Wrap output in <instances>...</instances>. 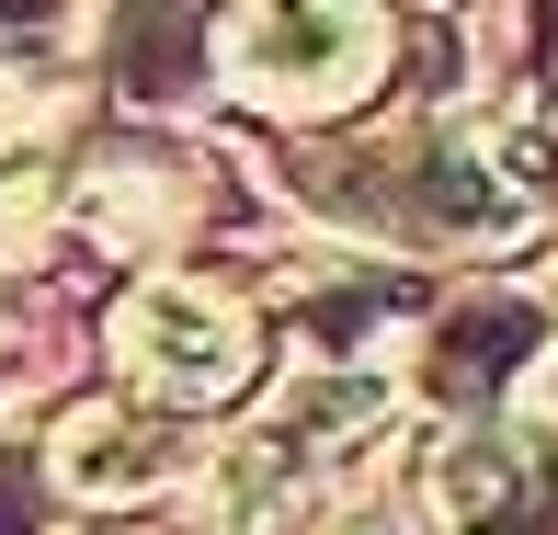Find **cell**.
Instances as JSON below:
<instances>
[{"mask_svg": "<svg viewBox=\"0 0 558 535\" xmlns=\"http://www.w3.org/2000/svg\"><path fill=\"white\" fill-rule=\"evenodd\" d=\"M331 535H388V524H376V513H342V524H331Z\"/></svg>", "mask_w": 558, "mask_h": 535, "instance_id": "cell-10", "label": "cell"}, {"mask_svg": "<svg viewBox=\"0 0 558 535\" xmlns=\"http://www.w3.org/2000/svg\"><path fill=\"white\" fill-rule=\"evenodd\" d=\"M388 433V376H296L251 433L206 445L194 467V535H308L331 478Z\"/></svg>", "mask_w": 558, "mask_h": 535, "instance_id": "cell-2", "label": "cell"}, {"mask_svg": "<svg viewBox=\"0 0 558 535\" xmlns=\"http://www.w3.org/2000/svg\"><path fill=\"white\" fill-rule=\"evenodd\" d=\"M58 217L92 228L104 251H160L171 228L194 217V171L160 160V148H104V160L58 171Z\"/></svg>", "mask_w": 558, "mask_h": 535, "instance_id": "cell-8", "label": "cell"}, {"mask_svg": "<svg viewBox=\"0 0 558 535\" xmlns=\"http://www.w3.org/2000/svg\"><path fill=\"white\" fill-rule=\"evenodd\" d=\"M286 194L342 240H388V251H468V263H501V251L536 240L558 160L536 125H399V137H353V148H286Z\"/></svg>", "mask_w": 558, "mask_h": 535, "instance_id": "cell-1", "label": "cell"}, {"mask_svg": "<svg viewBox=\"0 0 558 535\" xmlns=\"http://www.w3.org/2000/svg\"><path fill=\"white\" fill-rule=\"evenodd\" d=\"M558 353V308L524 285H478L411 342V399H434L445 433L456 422H513V399L547 376Z\"/></svg>", "mask_w": 558, "mask_h": 535, "instance_id": "cell-5", "label": "cell"}, {"mask_svg": "<svg viewBox=\"0 0 558 535\" xmlns=\"http://www.w3.org/2000/svg\"><path fill=\"white\" fill-rule=\"evenodd\" d=\"M114 365L125 388L148 399V411H228V399L251 388V365H263V330L228 308L217 285H194V273H160V285H137L114 308Z\"/></svg>", "mask_w": 558, "mask_h": 535, "instance_id": "cell-4", "label": "cell"}, {"mask_svg": "<svg viewBox=\"0 0 558 535\" xmlns=\"http://www.w3.org/2000/svg\"><path fill=\"white\" fill-rule=\"evenodd\" d=\"M194 467H206V422L148 411V399H92V411H69L46 433V478H58L69 501H104V513L194 490Z\"/></svg>", "mask_w": 558, "mask_h": 535, "instance_id": "cell-6", "label": "cell"}, {"mask_svg": "<svg viewBox=\"0 0 558 535\" xmlns=\"http://www.w3.org/2000/svg\"><path fill=\"white\" fill-rule=\"evenodd\" d=\"M536 388H547V399H558V353H547V376H536Z\"/></svg>", "mask_w": 558, "mask_h": 535, "instance_id": "cell-11", "label": "cell"}, {"mask_svg": "<svg viewBox=\"0 0 558 535\" xmlns=\"http://www.w3.org/2000/svg\"><path fill=\"white\" fill-rule=\"evenodd\" d=\"M69 104H81V81H69L58 58H0V148L46 160L58 125H69Z\"/></svg>", "mask_w": 558, "mask_h": 535, "instance_id": "cell-9", "label": "cell"}, {"mask_svg": "<svg viewBox=\"0 0 558 535\" xmlns=\"http://www.w3.org/2000/svg\"><path fill=\"white\" fill-rule=\"evenodd\" d=\"M399 58V23L388 12H342V0H286V12H228L217 23V81L240 104L286 114V125H319V114H353Z\"/></svg>", "mask_w": 558, "mask_h": 535, "instance_id": "cell-3", "label": "cell"}, {"mask_svg": "<svg viewBox=\"0 0 558 535\" xmlns=\"http://www.w3.org/2000/svg\"><path fill=\"white\" fill-rule=\"evenodd\" d=\"M445 535H536L547 524V455L524 445L513 422H456L422 467Z\"/></svg>", "mask_w": 558, "mask_h": 535, "instance_id": "cell-7", "label": "cell"}]
</instances>
